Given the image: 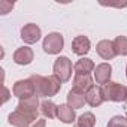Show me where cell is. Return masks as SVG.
Listing matches in <instances>:
<instances>
[{"label":"cell","mask_w":127,"mask_h":127,"mask_svg":"<svg viewBox=\"0 0 127 127\" xmlns=\"http://www.w3.org/2000/svg\"><path fill=\"white\" fill-rule=\"evenodd\" d=\"M57 109L58 105H55L52 100H43L40 103V112L45 118H57Z\"/></svg>","instance_id":"obj_18"},{"label":"cell","mask_w":127,"mask_h":127,"mask_svg":"<svg viewBox=\"0 0 127 127\" xmlns=\"http://www.w3.org/2000/svg\"><path fill=\"white\" fill-rule=\"evenodd\" d=\"M114 46H115L117 55H127V37L126 36H117L114 39Z\"/></svg>","instance_id":"obj_21"},{"label":"cell","mask_w":127,"mask_h":127,"mask_svg":"<svg viewBox=\"0 0 127 127\" xmlns=\"http://www.w3.org/2000/svg\"><path fill=\"white\" fill-rule=\"evenodd\" d=\"M12 58H14V61L17 63L18 66H27V64H30V63L34 60V52L29 46H20V48L15 49Z\"/></svg>","instance_id":"obj_7"},{"label":"cell","mask_w":127,"mask_h":127,"mask_svg":"<svg viewBox=\"0 0 127 127\" xmlns=\"http://www.w3.org/2000/svg\"><path fill=\"white\" fill-rule=\"evenodd\" d=\"M76 124H78L79 127H94V124H96V117H94L93 112H84L82 115L78 117Z\"/></svg>","instance_id":"obj_20"},{"label":"cell","mask_w":127,"mask_h":127,"mask_svg":"<svg viewBox=\"0 0 127 127\" xmlns=\"http://www.w3.org/2000/svg\"><path fill=\"white\" fill-rule=\"evenodd\" d=\"M90 48H91V43H90V39L87 36H76L73 37L72 40V51L76 54V55H81L84 57L85 54L90 52Z\"/></svg>","instance_id":"obj_12"},{"label":"cell","mask_w":127,"mask_h":127,"mask_svg":"<svg viewBox=\"0 0 127 127\" xmlns=\"http://www.w3.org/2000/svg\"><path fill=\"white\" fill-rule=\"evenodd\" d=\"M87 103L85 100V94L84 93H79L76 90H70L67 93V105L73 109H79V108H84V105Z\"/></svg>","instance_id":"obj_16"},{"label":"cell","mask_w":127,"mask_h":127,"mask_svg":"<svg viewBox=\"0 0 127 127\" xmlns=\"http://www.w3.org/2000/svg\"><path fill=\"white\" fill-rule=\"evenodd\" d=\"M12 93L15 97H18L20 100H24V99H30L33 96H36V91H34V87L32 84L30 79H20L14 84L12 87Z\"/></svg>","instance_id":"obj_5"},{"label":"cell","mask_w":127,"mask_h":127,"mask_svg":"<svg viewBox=\"0 0 127 127\" xmlns=\"http://www.w3.org/2000/svg\"><path fill=\"white\" fill-rule=\"evenodd\" d=\"M106 127H127V118L121 117V115H114L109 121Z\"/></svg>","instance_id":"obj_22"},{"label":"cell","mask_w":127,"mask_h":127,"mask_svg":"<svg viewBox=\"0 0 127 127\" xmlns=\"http://www.w3.org/2000/svg\"><path fill=\"white\" fill-rule=\"evenodd\" d=\"M12 9H14V3L12 2H8V0H2V2H0V14L2 15L9 14Z\"/></svg>","instance_id":"obj_23"},{"label":"cell","mask_w":127,"mask_h":127,"mask_svg":"<svg viewBox=\"0 0 127 127\" xmlns=\"http://www.w3.org/2000/svg\"><path fill=\"white\" fill-rule=\"evenodd\" d=\"M34 87V91H36V97H45V93H43V84H45V76L42 75H32L29 78Z\"/></svg>","instance_id":"obj_19"},{"label":"cell","mask_w":127,"mask_h":127,"mask_svg":"<svg viewBox=\"0 0 127 127\" xmlns=\"http://www.w3.org/2000/svg\"><path fill=\"white\" fill-rule=\"evenodd\" d=\"M126 103H127V99H126Z\"/></svg>","instance_id":"obj_29"},{"label":"cell","mask_w":127,"mask_h":127,"mask_svg":"<svg viewBox=\"0 0 127 127\" xmlns=\"http://www.w3.org/2000/svg\"><path fill=\"white\" fill-rule=\"evenodd\" d=\"M73 70H75V69H73V66H72V61L69 60V57L60 55V57L55 58L54 66H52V72H54V75H55L61 82L70 81Z\"/></svg>","instance_id":"obj_1"},{"label":"cell","mask_w":127,"mask_h":127,"mask_svg":"<svg viewBox=\"0 0 127 127\" xmlns=\"http://www.w3.org/2000/svg\"><path fill=\"white\" fill-rule=\"evenodd\" d=\"M126 78H127V64H126Z\"/></svg>","instance_id":"obj_26"},{"label":"cell","mask_w":127,"mask_h":127,"mask_svg":"<svg viewBox=\"0 0 127 127\" xmlns=\"http://www.w3.org/2000/svg\"><path fill=\"white\" fill-rule=\"evenodd\" d=\"M73 127H79V126H78V124H75V126H73Z\"/></svg>","instance_id":"obj_27"},{"label":"cell","mask_w":127,"mask_h":127,"mask_svg":"<svg viewBox=\"0 0 127 127\" xmlns=\"http://www.w3.org/2000/svg\"><path fill=\"white\" fill-rule=\"evenodd\" d=\"M102 91H103L105 100H109V102H126L127 99V87H124L120 82L109 81L108 84L102 85Z\"/></svg>","instance_id":"obj_2"},{"label":"cell","mask_w":127,"mask_h":127,"mask_svg":"<svg viewBox=\"0 0 127 127\" xmlns=\"http://www.w3.org/2000/svg\"><path fill=\"white\" fill-rule=\"evenodd\" d=\"M93 85L94 84H93L91 75H79V73H75V76H73V90L85 94Z\"/></svg>","instance_id":"obj_13"},{"label":"cell","mask_w":127,"mask_h":127,"mask_svg":"<svg viewBox=\"0 0 127 127\" xmlns=\"http://www.w3.org/2000/svg\"><path fill=\"white\" fill-rule=\"evenodd\" d=\"M39 108H40V105H39V99H37L36 96H33V97H30V99L20 100V103H18V106H17V109H20L32 123H33V121H34V123L37 121Z\"/></svg>","instance_id":"obj_4"},{"label":"cell","mask_w":127,"mask_h":127,"mask_svg":"<svg viewBox=\"0 0 127 127\" xmlns=\"http://www.w3.org/2000/svg\"><path fill=\"white\" fill-rule=\"evenodd\" d=\"M42 48L46 54H51V55L60 54L61 49L64 48V37L57 32L48 33V36H45V39L42 42Z\"/></svg>","instance_id":"obj_3"},{"label":"cell","mask_w":127,"mask_h":127,"mask_svg":"<svg viewBox=\"0 0 127 127\" xmlns=\"http://www.w3.org/2000/svg\"><path fill=\"white\" fill-rule=\"evenodd\" d=\"M94 81L96 84H100V85H105L111 81V75H112V66L109 63H100V64L96 66L94 69Z\"/></svg>","instance_id":"obj_8"},{"label":"cell","mask_w":127,"mask_h":127,"mask_svg":"<svg viewBox=\"0 0 127 127\" xmlns=\"http://www.w3.org/2000/svg\"><path fill=\"white\" fill-rule=\"evenodd\" d=\"M57 118L64 123V124H72L73 121H76V115H75V109L70 108L67 103L64 105H58V109H57Z\"/></svg>","instance_id":"obj_14"},{"label":"cell","mask_w":127,"mask_h":127,"mask_svg":"<svg viewBox=\"0 0 127 127\" xmlns=\"http://www.w3.org/2000/svg\"><path fill=\"white\" fill-rule=\"evenodd\" d=\"M45 126H46V121H45L43 118H40V120H37L32 127H45Z\"/></svg>","instance_id":"obj_24"},{"label":"cell","mask_w":127,"mask_h":127,"mask_svg":"<svg viewBox=\"0 0 127 127\" xmlns=\"http://www.w3.org/2000/svg\"><path fill=\"white\" fill-rule=\"evenodd\" d=\"M75 73H79V75H90L91 72H94L96 66H94V61L88 57H81L76 63H75Z\"/></svg>","instance_id":"obj_15"},{"label":"cell","mask_w":127,"mask_h":127,"mask_svg":"<svg viewBox=\"0 0 127 127\" xmlns=\"http://www.w3.org/2000/svg\"><path fill=\"white\" fill-rule=\"evenodd\" d=\"M9 124L14 126V127H30L32 121L20 109H15L14 112L9 114Z\"/></svg>","instance_id":"obj_17"},{"label":"cell","mask_w":127,"mask_h":127,"mask_svg":"<svg viewBox=\"0 0 127 127\" xmlns=\"http://www.w3.org/2000/svg\"><path fill=\"white\" fill-rule=\"evenodd\" d=\"M85 100H87V103H88L90 106H93V108L100 106V105L105 102V96H103L102 87L94 84V85L85 93Z\"/></svg>","instance_id":"obj_10"},{"label":"cell","mask_w":127,"mask_h":127,"mask_svg":"<svg viewBox=\"0 0 127 127\" xmlns=\"http://www.w3.org/2000/svg\"><path fill=\"white\" fill-rule=\"evenodd\" d=\"M96 51L103 60H112L117 55V51H115V46H114V40H109V39L100 40L96 45Z\"/></svg>","instance_id":"obj_9"},{"label":"cell","mask_w":127,"mask_h":127,"mask_svg":"<svg viewBox=\"0 0 127 127\" xmlns=\"http://www.w3.org/2000/svg\"><path fill=\"white\" fill-rule=\"evenodd\" d=\"M40 36H42V30L37 24L34 23H29V24H24L23 29H21V39L24 40V43L27 45H33L36 42L40 40Z\"/></svg>","instance_id":"obj_6"},{"label":"cell","mask_w":127,"mask_h":127,"mask_svg":"<svg viewBox=\"0 0 127 127\" xmlns=\"http://www.w3.org/2000/svg\"><path fill=\"white\" fill-rule=\"evenodd\" d=\"M8 99H9V90L5 87V97H3V103H5V102H8Z\"/></svg>","instance_id":"obj_25"},{"label":"cell","mask_w":127,"mask_h":127,"mask_svg":"<svg viewBox=\"0 0 127 127\" xmlns=\"http://www.w3.org/2000/svg\"><path fill=\"white\" fill-rule=\"evenodd\" d=\"M61 81L52 73L49 76H45V84H43V93L45 97H54L60 90H61Z\"/></svg>","instance_id":"obj_11"},{"label":"cell","mask_w":127,"mask_h":127,"mask_svg":"<svg viewBox=\"0 0 127 127\" xmlns=\"http://www.w3.org/2000/svg\"><path fill=\"white\" fill-rule=\"evenodd\" d=\"M126 118H127V112H126Z\"/></svg>","instance_id":"obj_28"}]
</instances>
